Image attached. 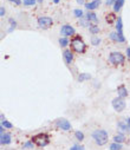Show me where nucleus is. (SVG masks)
<instances>
[{"mask_svg":"<svg viewBox=\"0 0 130 150\" xmlns=\"http://www.w3.org/2000/svg\"><path fill=\"white\" fill-rule=\"evenodd\" d=\"M52 24H53V20H52L51 17H40V18H38V25L43 30L50 28L52 26Z\"/></svg>","mask_w":130,"mask_h":150,"instance_id":"obj_5","label":"nucleus"},{"mask_svg":"<svg viewBox=\"0 0 130 150\" xmlns=\"http://www.w3.org/2000/svg\"><path fill=\"white\" fill-rule=\"evenodd\" d=\"M31 141H33L32 143H36L37 145H39V147H46L47 144H48V142H50V138H48V136L47 135H45V134H39V135H37V136H34Z\"/></svg>","mask_w":130,"mask_h":150,"instance_id":"obj_4","label":"nucleus"},{"mask_svg":"<svg viewBox=\"0 0 130 150\" xmlns=\"http://www.w3.org/2000/svg\"><path fill=\"white\" fill-rule=\"evenodd\" d=\"M114 1H115V0H106V5H108V6L111 5V4H114Z\"/></svg>","mask_w":130,"mask_h":150,"instance_id":"obj_35","label":"nucleus"},{"mask_svg":"<svg viewBox=\"0 0 130 150\" xmlns=\"http://www.w3.org/2000/svg\"><path fill=\"white\" fill-rule=\"evenodd\" d=\"M117 93H118V97H121V98H124V97H128L129 93H128V90L125 87V85H119L117 87Z\"/></svg>","mask_w":130,"mask_h":150,"instance_id":"obj_13","label":"nucleus"},{"mask_svg":"<svg viewBox=\"0 0 130 150\" xmlns=\"http://www.w3.org/2000/svg\"><path fill=\"white\" fill-rule=\"evenodd\" d=\"M101 5V0H94V1H90L85 4V7L88 8V11H94V9L98 8V6Z\"/></svg>","mask_w":130,"mask_h":150,"instance_id":"obj_12","label":"nucleus"},{"mask_svg":"<svg viewBox=\"0 0 130 150\" xmlns=\"http://www.w3.org/2000/svg\"><path fill=\"white\" fill-rule=\"evenodd\" d=\"M71 46H72V48L75 50V51L77 52V53H84L85 52V50H86V45H85V43L83 42V39L79 37V36H77V37H75L72 40H71Z\"/></svg>","mask_w":130,"mask_h":150,"instance_id":"obj_2","label":"nucleus"},{"mask_svg":"<svg viewBox=\"0 0 130 150\" xmlns=\"http://www.w3.org/2000/svg\"><path fill=\"white\" fill-rule=\"evenodd\" d=\"M9 24L12 25V30H13V28L15 27V25H17V24H15V22L13 20V19H9Z\"/></svg>","mask_w":130,"mask_h":150,"instance_id":"obj_33","label":"nucleus"},{"mask_svg":"<svg viewBox=\"0 0 130 150\" xmlns=\"http://www.w3.org/2000/svg\"><path fill=\"white\" fill-rule=\"evenodd\" d=\"M92 138L95 139V142L97 145H104L108 143V138H109V135L105 130H95L92 133Z\"/></svg>","mask_w":130,"mask_h":150,"instance_id":"obj_1","label":"nucleus"},{"mask_svg":"<svg viewBox=\"0 0 130 150\" xmlns=\"http://www.w3.org/2000/svg\"><path fill=\"white\" fill-rule=\"evenodd\" d=\"M110 39L111 40H114V42H124V39H122V38H119V36L116 33V32H111L110 33Z\"/></svg>","mask_w":130,"mask_h":150,"instance_id":"obj_18","label":"nucleus"},{"mask_svg":"<svg viewBox=\"0 0 130 150\" xmlns=\"http://www.w3.org/2000/svg\"><path fill=\"white\" fill-rule=\"evenodd\" d=\"M75 33H76V31L71 25H64L61 28V34L64 37H71V36H75Z\"/></svg>","mask_w":130,"mask_h":150,"instance_id":"obj_8","label":"nucleus"},{"mask_svg":"<svg viewBox=\"0 0 130 150\" xmlns=\"http://www.w3.org/2000/svg\"><path fill=\"white\" fill-rule=\"evenodd\" d=\"M57 125L61 128V129H63V130H65V131H67V130H71V124H70V122L69 121H66V119H59V121L57 122Z\"/></svg>","mask_w":130,"mask_h":150,"instance_id":"obj_10","label":"nucleus"},{"mask_svg":"<svg viewBox=\"0 0 130 150\" xmlns=\"http://www.w3.org/2000/svg\"><path fill=\"white\" fill-rule=\"evenodd\" d=\"M89 30H90V32H91L92 34H97L99 32V27L97 25H90L89 26Z\"/></svg>","mask_w":130,"mask_h":150,"instance_id":"obj_21","label":"nucleus"},{"mask_svg":"<svg viewBox=\"0 0 130 150\" xmlns=\"http://www.w3.org/2000/svg\"><path fill=\"white\" fill-rule=\"evenodd\" d=\"M37 1H38V3H42V1H43V0H37Z\"/></svg>","mask_w":130,"mask_h":150,"instance_id":"obj_40","label":"nucleus"},{"mask_svg":"<svg viewBox=\"0 0 130 150\" xmlns=\"http://www.w3.org/2000/svg\"><path fill=\"white\" fill-rule=\"evenodd\" d=\"M79 23H81V25H82V26H85V27H89V26H90V22H88V20H86V18H83V19H82V20L79 22Z\"/></svg>","mask_w":130,"mask_h":150,"instance_id":"obj_29","label":"nucleus"},{"mask_svg":"<svg viewBox=\"0 0 130 150\" xmlns=\"http://www.w3.org/2000/svg\"><path fill=\"white\" fill-rule=\"evenodd\" d=\"M112 108L115 109V111L117 112H122L123 110L125 109V102L124 99L121 97H117L112 99Z\"/></svg>","mask_w":130,"mask_h":150,"instance_id":"obj_6","label":"nucleus"},{"mask_svg":"<svg viewBox=\"0 0 130 150\" xmlns=\"http://www.w3.org/2000/svg\"><path fill=\"white\" fill-rule=\"evenodd\" d=\"M116 33L119 36V38H122L125 40V38L123 36V24H122V18L117 19V25H116Z\"/></svg>","mask_w":130,"mask_h":150,"instance_id":"obj_9","label":"nucleus"},{"mask_svg":"<svg viewBox=\"0 0 130 150\" xmlns=\"http://www.w3.org/2000/svg\"><path fill=\"white\" fill-rule=\"evenodd\" d=\"M123 5H124V0H115L114 1V11L118 12L119 9L122 8Z\"/></svg>","mask_w":130,"mask_h":150,"instance_id":"obj_16","label":"nucleus"},{"mask_svg":"<svg viewBox=\"0 0 130 150\" xmlns=\"http://www.w3.org/2000/svg\"><path fill=\"white\" fill-rule=\"evenodd\" d=\"M11 3H14L15 5H20L22 4V0H9Z\"/></svg>","mask_w":130,"mask_h":150,"instance_id":"obj_32","label":"nucleus"},{"mask_svg":"<svg viewBox=\"0 0 130 150\" xmlns=\"http://www.w3.org/2000/svg\"><path fill=\"white\" fill-rule=\"evenodd\" d=\"M3 133H4V128L1 126V124H0V135H1Z\"/></svg>","mask_w":130,"mask_h":150,"instance_id":"obj_37","label":"nucleus"},{"mask_svg":"<svg viewBox=\"0 0 130 150\" xmlns=\"http://www.w3.org/2000/svg\"><path fill=\"white\" fill-rule=\"evenodd\" d=\"M125 61V57L121 52H112L109 56V62L114 65H122Z\"/></svg>","mask_w":130,"mask_h":150,"instance_id":"obj_3","label":"nucleus"},{"mask_svg":"<svg viewBox=\"0 0 130 150\" xmlns=\"http://www.w3.org/2000/svg\"><path fill=\"white\" fill-rule=\"evenodd\" d=\"M1 126H3V128H6V129H12V128H13V124H12L11 122L6 121V119H4V121L1 122Z\"/></svg>","mask_w":130,"mask_h":150,"instance_id":"obj_23","label":"nucleus"},{"mask_svg":"<svg viewBox=\"0 0 130 150\" xmlns=\"http://www.w3.org/2000/svg\"><path fill=\"white\" fill-rule=\"evenodd\" d=\"M59 44H61L62 47H66L69 45V39L67 37H62L61 39H59Z\"/></svg>","mask_w":130,"mask_h":150,"instance_id":"obj_20","label":"nucleus"},{"mask_svg":"<svg viewBox=\"0 0 130 150\" xmlns=\"http://www.w3.org/2000/svg\"><path fill=\"white\" fill-rule=\"evenodd\" d=\"M90 78H91V76H90L89 73H82L78 77V82H84V81H88V79H90Z\"/></svg>","mask_w":130,"mask_h":150,"instance_id":"obj_19","label":"nucleus"},{"mask_svg":"<svg viewBox=\"0 0 130 150\" xmlns=\"http://www.w3.org/2000/svg\"><path fill=\"white\" fill-rule=\"evenodd\" d=\"M76 138L78 141H83L84 139V134L82 131H76Z\"/></svg>","mask_w":130,"mask_h":150,"instance_id":"obj_27","label":"nucleus"},{"mask_svg":"<svg viewBox=\"0 0 130 150\" xmlns=\"http://www.w3.org/2000/svg\"><path fill=\"white\" fill-rule=\"evenodd\" d=\"M63 57H64L65 63L69 64V65L73 61V53H72V51H70V50H65V51L63 52Z\"/></svg>","mask_w":130,"mask_h":150,"instance_id":"obj_11","label":"nucleus"},{"mask_svg":"<svg viewBox=\"0 0 130 150\" xmlns=\"http://www.w3.org/2000/svg\"><path fill=\"white\" fill-rule=\"evenodd\" d=\"M116 20V17L114 15V14H109L108 17H106V22L109 23V24H111L112 22H115Z\"/></svg>","mask_w":130,"mask_h":150,"instance_id":"obj_28","label":"nucleus"},{"mask_svg":"<svg viewBox=\"0 0 130 150\" xmlns=\"http://www.w3.org/2000/svg\"><path fill=\"white\" fill-rule=\"evenodd\" d=\"M110 150H122V144L114 142V143L110 144Z\"/></svg>","mask_w":130,"mask_h":150,"instance_id":"obj_22","label":"nucleus"},{"mask_svg":"<svg viewBox=\"0 0 130 150\" xmlns=\"http://www.w3.org/2000/svg\"><path fill=\"white\" fill-rule=\"evenodd\" d=\"M12 141V137L9 134H1L0 135V143L1 144H9Z\"/></svg>","mask_w":130,"mask_h":150,"instance_id":"obj_14","label":"nucleus"},{"mask_svg":"<svg viewBox=\"0 0 130 150\" xmlns=\"http://www.w3.org/2000/svg\"><path fill=\"white\" fill-rule=\"evenodd\" d=\"M24 148H25V149H27V148H33V143H32V141H27V142L24 144Z\"/></svg>","mask_w":130,"mask_h":150,"instance_id":"obj_31","label":"nucleus"},{"mask_svg":"<svg viewBox=\"0 0 130 150\" xmlns=\"http://www.w3.org/2000/svg\"><path fill=\"white\" fill-rule=\"evenodd\" d=\"M59 1H61V0H53V3H55V4H59Z\"/></svg>","mask_w":130,"mask_h":150,"instance_id":"obj_39","label":"nucleus"},{"mask_svg":"<svg viewBox=\"0 0 130 150\" xmlns=\"http://www.w3.org/2000/svg\"><path fill=\"white\" fill-rule=\"evenodd\" d=\"M5 15V8L4 7H0V17Z\"/></svg>","mask_w":130,"mask_h":150,"instance_id":"obj_34","label":"nucleus"},{"mask_svg":"<svg viewBox=\"0 0 130 150\" xmlns=\"http://www.w3.org/2000/svg\"><path fill=\"white\" fill-rule=\"evenodd\" d=\"M129 124H130V118L128 117L127 121H119L117 123V130L119 131V134H128L129 133Z\"/></svg>","mask_w":130,"mask_h":150,"instance_id":"obj_7","label":"nucleus"},{"mask_svg":"<svg viewBox=\"0 0 130 150\" xmlns=\"http://www.w3.org/2000/svg\"><path fill=\"white\" fill-rule=\"evenodd\" d=\"M23 3L26 6H33L37 3V0H23Z\"/></svg>","mask_w":130,"mask_h":150,"instance_id":"obj_25","label":"nucleus"},{"mask_svg":"<svg viewBox=\"0 0 130 150\" xmlns=\"http://www.w3.org/2000/svg\"><path fill=\"white\" fill-rule=\"evenodd\" d=\"M127 57H130V47H127Z\"/></svg>","mask_w":130,"mask_h":150,"instance_id":"obj_36","label":"nucleus"},{"mask_svg":"<svg viewBox=\"0 0 130 150\" xmlns=\"http://www.w3.org/2000/svg\"><path fill=\"white\" fill-rule=\"evenodd\" d=\"M125 141V136L123 135V134H117L115 137H114V142L115 143H119V144H121V143H123Z\"/></svg>","mask_w":130,"mask_h":150,"instance_id":"obj_17","label":"nucleus"},{"mask_svg":"<svg viewBox=\"0 0 130 150\" xmlns=\"http://www.w3.org/2000/svg\"><path fill=\"white\" fill-rule=\"evenodd\" d=\"M91 44L94 46H98L99 44H101V38H98V37H92L91 38Z\"/></svg>","mask_w":130,"mask_h":150,"instance_id":"obj_24","label":"nucleus"},{"mask_svg":"<svg viewBox=\"0 0 130 150\" xmlns=\"http://www.w3.org/2000/svg\"><path fill=\"white\" fill-rule=\"evenodd\" d=\"M77 3H78V4H84L83 0H77Z\"/></svg>","mask_w":130,"mask_h":150,"instance_id":"obj_38","label":"nucleus"},{"mask_svg":"<svg viewBox=\"0 0 130 150\" xmlns=\"http://www.w3.org/2000/svg\"><path fill=\"white\" fill-rule=\"evenodd\" d=\"M73 13H75L76 18H82V17H83V11H82V9H79V8L75 9V11H73Z\"/></svg>","mask_w":130,"mask_h":150,"instance_id":"obj_26","label":"nucleus"},{"mask_svg":"<svg viewBox=\"0 0 130 150\" xmlns=\"http://www.w3.org/2000/svg\"><path fill=\"white\" fill-rule=\"evenodd\" d=\"M85 18H86V20L90 22V23H91V22H92V23H97V20H98L96 13H94V12H88Z\"/></svg>","mask_w":130,"mask_h":150,"instance_id":"obj_15","label":"nucleus"},{"mask_svg":"<svg viewBox=\"0 0 130 150\" xmlns=\"http://www.w3.org/2000/svg\"><path fill=\"white\" fill-rule=\"evenodd\" d=\"M70 150H84V147L83 145H79V144H76V145L70 148Z\"/></svg>","mask_w":130,"mask_h":150,"instance_id":"obj_30","label":"nucleus"}]
</instances>
